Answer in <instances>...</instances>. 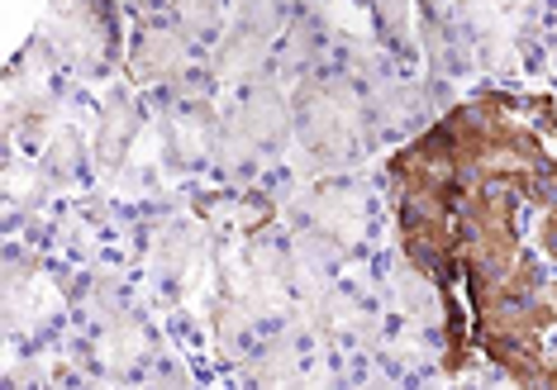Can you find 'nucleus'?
<instances>
[{
	"label": "nucleus",
	"mask_w": 557,
	"mask_h": 390,
	"mask_svg": "<svg viewBox=\"0 0 557 390\" xmlns=\"http://www.w3.org/2000/svg\"><path fill=\"white\" fill-rule=\"evenodd\" d=\"M182 67H186V43L176 39L172 29L153 24V29L138 34V48H134V77H144V81H172Z\"/></svg>",
	"instance_id": "1"
},
{
	"label": "nucleus",
	"mask_w": 557,
	"mask_h": 390,
	"mask_svg": "<svg viewBox=\"0 0 557 390\" xmlns=\"http://www.w3.org/2000/svg\"><path fill=\"white\" fill-rule=\"evenodd\" d=\"M138 129V110L129 105V100H115V105L106 110V124H100V138H106V162H120L124 148H129V138Z\"/></svg>",
	"instance_id": "2"
}]
</instances>
